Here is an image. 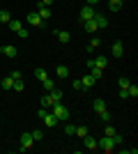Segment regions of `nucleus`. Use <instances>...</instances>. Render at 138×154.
I'll return each mask as SVG.
<instances>
[{"mask_svg": "<svg viewBox=\"0 0 138 154\" xmlns=\"http://www.w3.org/2000/svg\"><path fill=\"white\" fill-rule=\"evenodd\" d=\"M21 28H23V23H21V21H16V19L9 21V30H12V32H19Z\"/></svg>", "mask_w": 138, "mask_h": 154, "instance_id": "b1692460", "label": "nucleus"}, {"mask_svg": "<svg viewBox=\"0 0 138 154\" xmlns=\"http://www.w3.org/2000/svg\"><path fill=\"white\" fill-rule=\"evenodd\" d=\"M104 136H115V127H113L111 122H106V127H104Z\"/></svg>", "mask_w": 138, "mask_h": 154, "instance_id": "7c9ffc66", "label": "nucleus"}, {"mask_svg": "<svg viewBox=\"0 0 138 154\" xmlns=\"http://www.w3.org/2000/svg\"><path fill=\"white\" fill-rule=\"evenodd\" d=\"M94 110H97V113L106 110V101H104V99H94Z\"/></svg>", "mask_w": 138, "mask_h": 154, "instance_id": "a878e982", "label": "nucleus"}, {"mask_svg": "<svg viewBox=\"0 0 138 154\" xmlns=\"http://www.w3.org/2000/svg\"><path fill=\"white\" fill-rule=\"evenodd\" d=\"M83 140H85V147L90 149V152H94V149H97V138H92V136L87 134L85 138H83Z\"/></svg>", "mask_w": 138, "mask_h": 154, "instance_id": "2eb2a0df", "label": "nucleus"}, {"mask_svg": "<svg viewBox=\"0 0 138 154\" xmlns=\"http://www.w3.org/2000/svg\"><path fill=\"white\" fill-rule=\"evenodd\" d=\"M74 136H78V138H85L87 136V127H76V134Z\"/></svg>", "mask_w": 138, "mask_h": 154, "instance_id": "2f4dec72", "label": "nucleus"}, {"mask_svg": "<svg viewBox=\"0 0 138 154\" xmlns=\"http://www.w3.org/2000/svg\"><path fill=\"white\" fill-rule=\"evenodd\" d=\"M32 145H35L32 134H30V131H23V134H21V149L28 152V149H32Z\"/></svg>", "mask_w": 138, "mask_h": 154, "instance_id": "7ed1b4c3", "label": "nucleus"}, {"mask_svg": "<svg viewBox=\"0 0 138 154\" xmlns=\"http://www.w3.org/2000/svg\"><path fill=\"white\" fill-rule=\"evenodd\" d=\"M48 97H51V99H53V103L62 101V90H58V88H53V90L48 92Z\"/></svg>", "mask_w": 138, "mask_h": 154, "instance_id": "f3484780", "label": "nucleus"}, {"mask_svg": "<svg viewBox=\"0 0 138 154\" xmlns=\"http://www.w3.org/2000/svg\"><path fill=\"white\" fill-rule=\"evenodd\" d=\"M16 35H19V37H21V39H26V37H28V30H26V28H21V30H19V32H16Z\"/></svg>", "mask_w": 138, "mask_h": 154, "instance_id": "e433bc0d", "label": "nucleus"}, {"mask_svg": "<svg viewBox=\"0 0 138 154\" xmlns=\"http://www.w3.org/2000/svg\"><path fill=\"white\" fill-rule=\"evenodd\" d=\"M97 2H99V0H85V5H92V7L97 5Z\"/></svg>", "mask_w": 138, "mask_h": 154, "instance_id": "79ce46f5", "label": "nucleus"}, {"mask_svg": "<svg viewBox=\"0 0 138 154\" xmlns=\"http://www.w3.org/2000/svg\"><path fill=\"white\" fill-rule=\"evenodd\" d=\"M41 5H53V0H39Z\"/></svg>", "mask_w": 138, "mask_h": 154, "instance_id": "37998d69", "label": "nucleus"}, {"mask_svg": "<svg viewBox=\"0 0 138 154\" xmlns=\"http://www.w3.org/2000/svg\"><path fill=\"white\" fill-rule=\"evenodd\" d=\"M92 21L97 23V28H99V30H104V28L108 26V16H106V14H97V12H94V16H92Z\"/></svg>", "mask_w": 138, "mask_h": 154, "instance_id": "0eeeda50", "label": "nucleus"}, {"mask_svg": "<svg viewBox=\"0 0 138 154\" xmlns=\"http://www.w3.org/2000/svg\"><path fill=\"white\" fill-rule=\"evenodd\" d=\"M35 78H37V81H46V78H48L44 67H37V69H35Z\"/></svg>", "mask_w": 138, "mask_h": 154, "instance_id": "6ab92c4d", "label": "nucleus"}, {"mask_svg": "<svg viewBox=\"0 0 138 154\" xmlns=\"http://www.w3.org/2000/svg\"><path fill=\"white\" fill-rule=\"evenodd\" d=\"M81 83H83V90H90V88H94V83H97V81H94L90 74H85V76L81 78Z\"/></svg>", "mask_w": 138, "mask_h": 154, "instance_id": "9d476101", "label": "nucleus"}, {"mask_svg": "<svg viewBox=\"0 0 138 154\" xmlns=\"http://www.w3.org/2000/svg\"><path fill=\"white\" fill-rule=\"evenodd\" d=\"M113 140H115V145H120V143H122V136L115 134V136H113Z\"/></svg>", "mask_w": 138, "mask_h": 154, "instance_id": "58836bf2", "label": "nucleus"}, {"mask_svg": "<svg viewBox=\"0 0 138 154\" xmlns=\"http://www.w3.org/2000/svg\"><path fill=\"white\" fill-rule=\"evenodd\" d=\"M97 147H101L104 152H113L115 149V140H113V136H101L97 140Z\"/></svg>", "mask_w": 138, "mask_h": 154, "instance_id": "f03ea898", "label": "nucleus"}, {"mask_svg": "<svg viewBox=\"0 0 138 154\" xmlns=\"http://www.w3.org/2000/svg\"><path fill=\"white\" fill-rule=\"evenodd\" d=\"M9 21H12V14L7 12V9H2L0 12V23H9Z\"/></svg>", "mask_w": 138, "mask_h": 154, "instance_id": "cd10ccee", "label": "nucleus"}, {"mask_svg": "<svg viewBox=\"0 0 138 154\" xmlns=\"http://www.w3.org/2000/svg\"><path fill=\"white\" fill-rule=\"evenodd\" d=\"M74 90H83V83H81V78H76V81H74Z\"/></svg>", "mask_w": 138, "mask_h": 154, "instance_id": "c9c22d12", "label": "nucleus"}, {"mask_svg": "<svg viewBox=\"0 0 138 154\" xmlns=\"http://www.w3.org/2000/svg\"><path fill=\"white\" fill-rule=\"evenodd\" d=\"M99 117H101V122H111V120H113V113L106 108V110H101V113H99Z\"/></svg>", "mask_w": 138, "mask_h": 154, "instance_id": "393cba45", "label": "nucleus"}, {"mask_svg": "<svg viewBox=\"0 0 138 154\" xmlns=\"http://www.w3.org/2000/svg\"><path fill=\"white\" fill-rule=\"evenodd\" d=\"M41 88H44L46 92H51L53 88H55V81H53V78H46V81H41Z\"/></svg>", "mask_w": 138, "mask_h": 154, "instance_id": "412c9836", "label": "nucleus"}, {"mask_svg": "<svg viewBox=\"0 0 138 154\" xmlns=\"http://www.w3.org/2000/svg\"><path fill=\"white\" fill-rule=\"evenodd\" d=\"M55 37L60 39V44H67V42L72 39V35H69L67 30H55Z\"/></svg>", "mask_w": 138, "mask_h": 154, "instance_id": "f8f14e48", "label": "nucleus"}, {"mask_svg": "<svg viewBox=\"0 0 138 154\" xmlns=\"http://www.w3.org/2000/svg\"><path fill=\"white\" fill-rule=\"evenodd\" d=\"M30 134H32L35 143H37V140H41V136H44V134H41V129H37V131H30Z\"/></svg>", "mask_w": 138, "mask_h": 154, "instance_id": "f704fd0d", "label": "nucleus"}, {"mask_svg": "<svg viewBox=\"0 0 138 154\" xmlns=\"http://www.w3.org/2000/svg\"><path fill=\"white\" fill-rule=\"evenodd\" d=\"M12 88H14V78L5 76V78H2V90H12Z\"/></svg>", "mask_w": 138, "mask_h": 154, "instance_id": "4be33fe9", "label": "nucleus"}, {"mask_svg": "<svg viewBox=\"0 0 138 154\" xmlns=\"http://www.w3.org/2000/svg\"><path fill=\"white\" fill-rule=\"evenodd\" d=\"M129 83H131V81H129L127 76H122V78L118 81V88H120V90H127V88H129Z\"/></svg>", "mask_w": 138, "mask_h": 154, "instance_id": "c85d7f7f", "label": "nucleus"}, {"mask_svg": "<svg viewBox=\"0 0 138 154\" xmlns=\"http://www.w3.org/2000/svg\"><path fill=\"white\" fill-rule=\"evenodd\" d=\"M41 120H44V124H46V127H58V117L53 115V113H46V115L41 117Z\"/></svg>", "mask_w": 138, "mask_h": 154, "instance_id": "9b49d317", "label": "nucleus"}, {"mask_svg": "<svg viewBox=\"0 0 138 154\" xmlns=\"http://www.w3.org/2000/svg\"><path fill=\"white\" fill-rule=\"evenodd\" d=\"M127 92H129V97H133V99H136V97H138V85H136V83H129Z\"/></svg>", "mask_w": 138, "mask_h": 154, "instance_id": "bb28decb", "label": "nucleus"}, {"mask_svg": "<svg viewBox=\"0 0 138 154\" xmlns=\"http://www.w3.org/2000/svg\"><path fill=\"white\" fill-rule=\"evenodd\" d=\"M9 76H12V78H14V81H19V78H21V76H23V74H21V71H12V74H9Z\"/></svg>", "mask_w": 138, "mask_h": 154, "instance_id": "4c0bfd02", "label": "nucleus"}, {"mask_svg": "<svg viewBox=\"0 0 138 154\" xmlns=\"http://www.w3.org/2000/svg\"><path fill=\"white\" fill-rule=\"evenodd\" d=\"M118 94H120V99H127V97H129V92H127V90H120Z\"/></svg>", "mask_w": 138, "mask_h": 154, "instance_id": "ea45409f", "label": "nucleus"}, {"mask_svg": "<svg viewBox=\"0 0 138 154\" xmlns=\"http://www.w3.org/2000/svg\"><path fill=\"white\" fill-rule=\"evenodd\" d=\"M51 106H53V99L48 94L44 97V99H41V108H46V110H51Z\"/></svg>", "mask_w": 138, "mask_h": 154, "instance_id": "c756f323", "label": "nucleus"}, {"mask_svg": "<svg viewBox=\"0 0 138 154\" xmlns=\"http://www.w3.org/2000/svg\"><path fill=\"white\" fill-rule=\"evenodd\" d=\"M55 76H58V78H67V76H69V67H67V64H58Z\"/></svg>", "mask_w": 138, "mask_h": 154, "instance_id": "4468645a", "label": "nucleus"}, {"mask_svg": "<svg viewBox=\"0 0 138 154\" xmlns=\"http://www.w3.org/2000/svg\"><path fill=\"white\" fill-rule=\"evenodd\" d=\"M0 53H2L5 58H16V55H19L16 46H12V44H2V46H0Z\"/></svg>", "mask_w": 138, "mask_h": 154, "instance_id": "423d86ee", "label": "nucleus"}, {"mask_svg": "<svg viewBox=\"0 0 138 154\" xmlns=\"http://www.w3.org/2000/svg\"><path fill=\"white\" fill-rule=\"evenodd\" d=\"M83 28H85V32H90V35H94V32H97L99 30V28H97V23H94V21H83Z\"/></svg>", "mask_w": 138, "mask_h": 154, "instance_id": "dca6fc26", "label": "nucleus"}, {"mask_svg": "<svg viewBox=\"0 0 138 154\" xmlns=\"http://www.w3.org/2000/svg\"><path fill=\"white\" fill-rule=\"evenodd\" d=\"M90 76L94 78V81H99V78L104 76V69H99V67H92V69H90Z\"/></svg>", "mask_w": 138, "mask_h": 154, "instance_id": "5701e85b", "label": "nucleus"}, {"mask_svg": "<svg viewBox=\"0 0 138 154\" xmlns=\"http://www.w3.org/2000/svg\"><path fill=\"white\" fill-rule=\"evenodd\" d=\"M108 9L111 12H120L122 9V0H108Z\"/></svg>", "mask_w": 138, "mask_h": 154, "instance_id": "aec40b11", "label": "nucleus"}, {"mask_svg": "<svg viewBox=\"0 0 138 154\" xmlns=\"http://www.w3.org/2000/svg\"><path fill=\"white\" fill-rule=\"evenodd\" d=\"M26 19H28V23H30V26H35V28H44V19H41L37 12H30Z\"/></svg>", "mask_w": 138, "mask_h": 154, "instance_id": "39448f33", "label": "nucleus"}, {"mask_svg": "<svg viewBox=\"0 0 138 154\" xmlns=\"http://www.w3.org/2000/svg\"><path fill=\"white\" fill-rule=\"evenodd\" d=\"M37 14H39L41 19H51V9H48V5H41V2H39V7H37Z\"/></svg>", "mask_w": 138, "mask_h": 154, "instance_id": "ddd939ff", "label": "nucleus"}, {"mask_svg": "<svg viewBox=\"0 0 138 154\" xmlns=\"http://www.w3.org/2000/svg\"><path fill=\"white\" fill-rule=\"evenodd\" d=\"M51 113L58 117V122H67V120H69V108H67V106H62L60 101L51 106Z\"/></svg>", "mask_w": 138, "mask_h": 154, "instance_id": "f257e3e1", "label": "nucleus"}, {"mask_svg": "<svg viewBox=\"0 0 138 154\" xmlns=\"http://www.w3.org/2000/svg\"><path fill=\"white\" fill-rule=\"evenodd\" d=\"M106 64H108V60H106V55H97V58L87 60V67H99V69H106Z\"/></svg>", "mask_w": 138, "mask_h": 154, "instance_id": "20e7f679", "label": "nucleus"}, {"mask_svg": "<svg viewBox=\"0 0 138 154\" xmlns=\"http://www.w3.org/2000/svg\"><path fill=\"white\" fill-rule=\"evenodd\" d=\"M113 55H115V58H122V55H124V44H122V42H113Z\"/></svg>", "mask_w": 138, "mask_h": 154, "instance_id": "1a4fd4ad", "label": "nucleus"}, {"mask_svg": "<svg viewBox=\"0 0 138 154\" xmlns=\"http://www.w3.org/2000/svg\"><path fill=\"white\" fill-rule=\"evenodd\" d=\"M12 90L14 92H21V90H23V81H21V78H19V81H14V88H12Z\"/></svg>", "mask_w": 138, "mask_h": 154, "instance_id": "72a5a7b5", "label": "nucleus"}, {"mask_svg": "<svg viewBox=\"0 0 138 154\" xmlns=\"http://www.w3.org/2000/svg\"><path fill=\"white\" fill-rule=\"evenodd\" d=\"M65 134L67 136H74V134H76V124H67V127H65Z\"/></svg>", "mask_w": 138, "mask_h": 154, "instance_id": "473e14b6", "label": "nucleus"}, {"mask_svg": "<svg viewBox=\"0 0 138 154\" xmlns=\"http://www.w3.org/2000/svg\"><path fill=\"white\" fill-rule=\"evenodd\" d=\"M99 46H101V39H99V37H92V42L87 44V48H85V51H87V53H92L94 48H99Z\"/></svg>", "mask_w": 138, "mask_h": 154, "instance_id": "a211bd4d", "label": "nucleus"}, {"mask_svg": "<svg viewBox=\"0 0 138 154\" xmlns=\"http://www.w3.org/2000/svg\"><path fill=\"white\" fill-rule=\"evenodd\" d=\"M46 113H48V110H46V108H39V110H37V115H39V120H41V117L46 115Z\"/></svg>", "mask_w": 138, "mask_h": 154, "instance_id": "a19ab883", "label": "nucleus"}, {"mask_svg": "<svg viewBox=\"0 0 138 154\" xmlns=\"http://www.w3.org/2000/svg\"><path fill=\"white\" fill-rule=\"evenodd\" d=\"M0 124H2V122H0Z\"/></svg>", "mask_w": 138, "mask_h": 154, "instance_id": "c03bdc74", "label": "nucleus"}, {"mask_svg": "<svg viewBox=\"0 0 138 154\" xmlns=\"http://www.w3.org/2000/svg\"><path fill=\"white\" fill-rule=\"evenodd\" d=\"M78 16H81V21H90L92 16H94V7H92V5H85L83 9H81Z\"/></svg>", "mask_w": 138, "mask_h": 154, "instance_id": "6e6552de", "label": "nucleus"}]
</instances>
